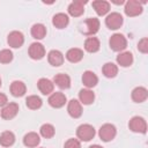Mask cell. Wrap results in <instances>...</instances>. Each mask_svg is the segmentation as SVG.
<instances>
[{"label":"cell","instance_id":"obj_14","mask_svg":"<svg viewBox=\"0 0 148 148\" xmlns=\"http://www.w3.org/2000/svg\"><path fill=\"white\" fill-rule=\"evenodd\" d=\"M37 87H38L39 91L43 95H51L53 92V89H54V83L51 80H49V79L42 77V79L38 80Z\"/></svg>","mask_w":148,"mask_h":148},{"label":"cell","instance_id":"obj_24","mask_svg":"<svg viewBox=\"0 0 148 148\" xmlns=\"http://www.w3.org/2000/svg\"><path fill=\"white\" fill-rule=\"evenodd\" d=\"M68 23H69V18H68V16H67L66 14H64V13H58V14H56V15L53 16V18H52V24H53L56 28H58V29H64V28H66V27L68 25Z\"/></svg>","mask_w":148,"mask_h":148},{"label":"cell","instance_id":"obj_15","mask_svg":"<svg viewBox=\"0 0 148 148\" xmlns=\"http://www.w3.org/2000/svg\"><path fill=\"white\" fill-rule=\"evenodd\" d=\"M47 60L49 64L54 67L61 66L64 64V54L59 50H51L47 54Z\"/></svg>","mask_w":148,"mask_h":148},{"label":"cell","instance_id":"obj_9","mask_svg":"<svg viewBox=\"0 0 148 148\" xmlns=\"http://www.w3.org/2000/svg\"><path fill=\"white\" fill-rule=\"evenodd\" d=\"M49 104L54 108V109H59V108H62L66 102H67V98H66V95L60 92V91H56V92H52L47 99Z\"/></svg>","mask_w":148,"mask_h":148},{"label":"cell","instance_id":"obj_7","mask_svg":"<svg viewBox=\"0 0 148 148\" xmlns=\"http://www.w3.org/2000/svg\"><path fill=\"white\" fill-rule=\"evenodd\" d=\"M123 22H124L123 16H121L119 13H117V12L109 14V15L106 16V18H105V24H106V27H108L109 29H111V30H117V29H119V28L123 25Z\"/></svg>","mask_w":148,"mask_h":148},{"label":"cell","instance_id":"obj_35","mask_svg":"<svg viewBox=\"0 0 148 148\" xmlns=\"http://www.w3.org/2000/svg\"><path fill=\"white\" fill-rule=\"evenodd\" d=\"M7 103H8V98H7V96H6L5 94L0 92V106H5Z\"/></svg>","mask_w":148,"mask_h":148},{"label":"cell","instance_id":"obj_21","mask_svg":"<svg viewBox=\"0 0 148 148\" xmlns=\"http://www.w3.org/2000/svg\"><path fill=\"white\" fill-rule=\"evenodd\" d=\"M27 91V87L22 81H13L10 84V92L14 97H22Z\"/></svg>","mask_w":148,"mask_h":148},{"label":"cell","instance_id":"obj_22","mask_svg":"<svg viewBox=\"0 0 148 148\" xmlns=\"http://www.w3.org/2000/svg\"><path fill=\"white\" fill-rule=\"evenodd\" d=\"M83 58V51L81 49H77V47H72L69 49L67 52H66V59L69 61V62H79L81 61Z\"/></svg>","mask_w":148,"mask_h":148},{"label":"cell","instance_id":"obj_29","mask_svg":"<svg viewBox=\"0 0 148 148\" xmlns=\"http://www.w3.org/2000/svg\"><path fill=\"white\" fill-rule=\"evenodd\" d=\"M102 72H103L105 77L112 79L118 74V66L116 64H113V62H106V64L103 65Z\"/></svg>","mask_w":148,"mask_h":148},{"label":"cell","instance_id":"obj_17","mask_svg":"<svg viewBox=\"0 0 148 148\" xmlns=\"http://www.w3.org/2000/svg\"><path fill=\"white\" fill-rule=\"evenodd\" d=\"M53 83L60 89H68L71 87V77L65 73H58L53 77Z\"/></svg>","mask_w":148,"mask_h":148},{"label":"cell","instance_id":"obj_27","mask_svg":"<svg viewBox=\"0 0 148 148\" xmlns=\"http://www.w3.org/2000/svg\"><path fill=\"white\" fill-rule=\"evenodd\" d=\"M15 142V134L10 131H5L0 134V145L5 148L13 146Z\"/></svg>","mask_w":148,"mask_h":148},{"label":"cell","instance_id":"obj_1","mask_svg":"<svg viewBox=\"0 0 148 148\" xmlns=\"http://www.w3.org/2000/svg\"><path fill=\"white\" fill-rule=\"evenodd\" d=\"M109 45H110L111 50H113L116 52H121L127 46V39L121 34H113L109 39Z\"/></svg>","mask_w":148,"mask_h":148},{"label":"cell","instance_id":"obj_8","mask_svg":"<svg viewBox=\"0 0 148 148\" xmlns=\"http://www.w3.org/2000/svg\"><path fill=\"white\" fill-rule=\"evenodd\" d=\"M28 53H29V57L31 59H34V60H40L45 56V47H44L43 44H40L38 42H35V43H32L29 46Z\"/></svg>","mask_w":148,"mask_h":148},{"label":"cell","instance_id":"obj_32","mask_svg":"<svg viewBox=\"0 0 148 148\" xmlns=\"http://www.w3.org/2000/svg\"><path fill=\"white\" fill-rule=\"evenodd\" d=\"M13 60V52L8 49H3L0 51V62L1 64H9Z\"/></svg>","mask_w":148,"mask_h":148},{"label":"cell","instance_id":"obj_11","mask_svg":"<svg viewBox=\"0 0 148 148\" xmlns=\"http://www.w3.org/2000/svg\"><path fill=\"white\" fill-rule=\"evenodd\" d=\"M18 112V104L15 102H10L7 103L5 106H2L1 110V118L6 119V120H10L13 119Z\"/></svg>","mask_w":148,"mask_h":148},{"label":"cell","instance_id":"obj_13","mask_svg":"<svg viewBox=\"0 0 148 148\" xmlns=\"http://www.w3.org/2000/svg\"><path fill=\"white\" fill-rule=\"evenodd\" d=\"M84 5H86V1H81V0L73 1L68 6V13H69V15L73 16V17L81 16L84 13Z\"/></svg>","mask_w":148,"mask_h":148},{"label":"cell","instance_id":"obj_30","mask_svg":"<svg viewBox=\"0 0 148 148\" xmlns=\"http://www.w3.org/2000/svg\"><path fill=\"white\" fill-rule=\"evenodd\" d=\"M25 104H27V106H28L30 110H38V109L42 106L43 101H42V98H40L39 96H37V95H30V96L27 97Z\"/></svg>","mask_w":148,"mask_h":148},{"label":"cell","instance_id":"obj_25","mask_svg":"<svg viewBox=\"0 0 148 148\" xmlns=\"http://www.w3.org/2000/svg\"><path fill=\"white\" fill-rule=\"evenodd\" d=\"M92 7H94L95 12L97 13V15H99V16H103V15L108 14L109 10H110V3L108 1H104V0L92 1Z\"/></svg>","mask_w":148,"mask_h":148},{"label":"cell","instance_id":"obj_4","mask_svg":"<svg viewBox=\"0 0 148 148\" xmlns=\"http://www.w3.org/2000/svg\"><path fill=\"white\" fill-rule=\"evenodd\" d=\"M98 135L101 138L102 141L104 142H109L111 140H113L117 135V128L114 125L112 124H104L99 127L98 131Z\"/></svg>","mask_w":148,"mask_h":148},{"label":"cell","instance_id":"obj_20","mask_svg":"<svg viewBox=\"0 0 148 148\" xmlns=\"http://www.w3.org/2000/svg\"><path fill=\"white\" fill-rule=\"evenodd\" d=\"M131 96H132V99L135 103H142L148 97V90L145 87H136L132 90Z\"/></svg>","mask_w":148,"mask_h":148},{"label":"cell","instance_id":"obj_23","mask_svg":"<svg viewBox=\"0 0 148 148\" xmlns=\"http://www.w3.org/2000/svg\"><path fill=\"white\" fill-rule=\"evenodd\" d=\"M133 54L130 51H124L120 52L117 56V62L118 65H120L121 67H130L133 64Z\"/></svg>","mask_w":148,"mask_h":148},{"label":"cell","instance_id":"obj_37","mask_svg":"<svg viewBox=\"0 0 148 148\" xmlns=\"http://www.w3.org/2000/svg\"><path fill=\"white\" fill-rule=\"evenodd\" d=\"M0 87H1V77H0Z\"/></svg>","mask_w":148,"mask_h":148},{"label":"cell","instance_id":"obj_6","mask_svg":"<svg viewBox=\"0 0 148 148\" xmlns=\"http://www.w3.org/2000/svg\"><path fill=\"white\" fill-rule=\"evenodd\" d=\"M99 30V20L96 17H89L83 23V34L87 36H92Z\"/></svg>","mask_w":148,"mask_h":148},{"label":"cell","instance_id":"obj_2","mask_svg":"<svg viewBox=\"0 0 148 148\" xmlns=\"http://www.w3.org/2000/svg\"><path fill=\"white\" fill-rule=\"evenodd\" d=\"M95 134V128L90 124H82L76 130V136L81 141H90L91 139H94Z\"/></svg>","mask_w":148,"mask_h":148},{"label":"cell","instance_id":"obj_18","mask_svg":"<svg viewBox=\"0 0 148 148\" xmlns=\"http://www.w3.org/2000/svg\"><path fill=\"white\" fill-rule=\"evenodd\" d=\"M79 99H80V103L83 105L92 104V102L95 101V94L91 89H88V88L81 89L79 91Z\"/></svg>","mask_w":148,"mask_h":148},{"label":"cell","instance_id":"obj_12","mask_svg":"<svg viewBox=\"0 0 148 148\" xmlns=\"http://www.w3.org/2000/svg\"><path fill=\"white\" fill-rule=\"evenodd\" d=\"M67 112L72 118H80L82 114V104L77 99H71L67 104Z\"/></svg>","mask_w":148,"mask_h":148},{"label":"cell","instance_id":"obj_28","mask_svg":"<svg viewBox=\"0 0 148 148\" xmlns=\"http://www.w3.org/2000/svg\"><path fill=\"white\" fill-rule=\"evenodd\" d=\"M31 36L35 39H43L46 36V28L42 23H36L31 27Z\"/></svg>","mask_w":148,"mask_h":148},{"label":"cell","instance_id":"obj_38","mask_svg":"<svg viewBox=\"0 0 148 148\" xmlns=\"http://www.w3.org/2000/svg\"><path fill=\"white\" fill-rule=\"evenodd\" d=\"M40 148H43V147H40Z\"/></svg>","mask_w":148,"mask_h":148},{"label":"cell","instance_id":"obj_36","mask_svg":"<svg viewBox=\"0 0 148 148\" xmlns=\"http://www.w3.org/2000/svg\"><path fill=\"white\" fill-rule=\"evenodd\" d=\"M89 148H103L102 146H99V145H91Z\"/></svg>","mask_w":148,"mask_h":148},{"label":"cell","instance_id":"obj_5","mask_svg":"<svg viewBox=\"0 0 148 148\" xmlns=\"http://www.w3.org/2000/svg\"><path fill=\"white\" fill-rule=\"evenodd\" d=\"M142 3L136 1V0H130L125 3V14L130 17H134L138 16L142 13Z\"/></svg>","mask_w":148,"mask_h":148},{"label":"cell","instance_id":"obj_33","mask_svg":"<svg viewBox=\"0 0 148 148\" xmlns=\"http://www.w3.org/2000/svg\"><path fill=\"white\" fill-rule=\"evenodd\" d=\"M138 50L141 52V53H147L148 52V38L145 37L142 39L139 40L138 43Z\"/></svg>","mask_w":148,"mask_h":148},{"label":"cell","instance_id":"obj_31","mask_svg":"<svg viewBox=\"0 0 148 148\" xmlns=\"http://www.w3.org/2000/svg\"><path fill=\"white\" fill-rule=\"evenodd\" d=\"M39 133L45 139H51L56 134V128L52 124H43L39 128Z\"/></svg>","mask_w":148,"mask_h":148},{"label":"cell","instance_id":"obj_16","mask_svg":"<svg viewBox=\"0 0 148 148\" xmlns=\"http://www.w3.org/2000/svg\"><path fill=\"white\" fill-rule=\"evenodd\" d=\"M82 83L86 86V88L90 89V88H94L97 83H98V77L97 75L91 72V71H86L83 74H82Z\"/></svg>","mask_w":148,"mask_h":148},{"label":"cell","instance_id":"obj_34","mask_svg":"<svg viewBox=\"0 0 148 148\" xmlns=\"http://www.w3.org/2000/svg\"><path fill=\"white\" fill-rule=\"evenodd\" d=\"M64 148H81V143H80V141L77 139L71 138L65 142Z\"/></svg>","mask_w":148,"mask_h":148},{"label":"cell","instance_id":"obj_26","mask_svg":"<svg viewBox=\"0 0 148 148\" xmlns=\"http://www.w3.org/2000/svg\"><path fill=\"white\" fill-rule=\"evenodd\" d=\"M101 47V43H99V39L97 37H88L84 42V49L87 52H90V53H95L99 50Z\"/></svg>","mask_w":148,"mask_h":148},{"label":"cell","instance_id":"obj_10","mask_svg":"<svg viewBox=\"0 0 148 148\" xmlns=\"http://www.w3.org/2000/svg\"><path fill=\"white\" fill-rule=\"evenodd\" d=\"M7 43L13 49H18L24 43V36L21 31H12L7 37Z\"/></svg>","mask_w":148,"mask_h":148},{"label":"cell","instance_id":"obj_19","mask_svg":"<svg viewBox=\"0 0 148 148\" xmlns=\"http://www.w3.org/2000/svg\"><path fill=\"white\" fill-rule=\"evenodd\" d=\"M40 138L36 132H29L23 136V145L28 148H35L39 145Z\"/></svg>","mask_w":148,"mask_h":148},{"label":"cell","instance_id":"obj_3","mask_svg":"<svg viewBox=\"0 0 148 148\" xmlns=\"http://www.w3.org/2000/svg\"><path fill=\"white\" fill-rule=\"evenodd\" d=\"M128 127L132 132L134 133H141L145 134L147 132V121L145 120V118L139 117V116H134L130 119L128 121Z\"/></svg>","mask_w":148,"mask_h":148}]
</instances>
